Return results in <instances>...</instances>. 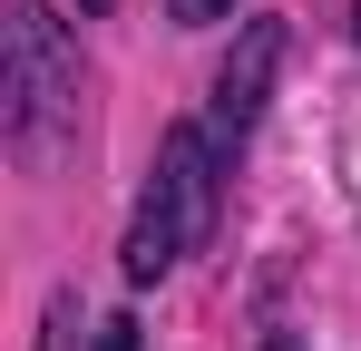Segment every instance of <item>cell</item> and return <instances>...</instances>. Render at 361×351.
I'll return each mask as SVG.
<instances>
[{"instance_id": "cell-5", "label": "cell", "mask_w": 361, "mask_h": 351, "mask_svg": "<svg viewBox=\"0 0 361 351\" xmlns=\"http://www.w3.org/2000/svg\"><path fill=\"white\" fill-rule=\"evenodd\" d=\"M88 351H147V322L118 312V322H98V342H88Z\"/></svg>"}, {"instance_id": "cell-6", "label": "cell", "mask_w": 361, "mask_h": 351, "mask_svg": "<svg viewBox=\"0 0 361 351\" xmlns=\"http://www.w3.org/2000/svg\"><path fill=\"white\" fill-rule=\"evenodd\" d=\"M264 351H302V332H274V342H264Z\"/></svg>"}, {"instance_id": "cell-3", "label": "cell", "mask_w": 361, "mask_h": 351, "mask_svg": "<svg viewBox=\"0 0 361 351\" xmlns=\"http://www.w3.org/2000/svg\"><path fill=\"white\" fill-rule=\"evenodd\" d=\"M283 49H293V30L283 20H244L225 68H215V88H205V127H215V147L244 156V137H254V117L274 98V78H283Z\"/></svg>"}, {"instance_id": "cell-7", "label": "cell", "mask_w": 361, "mask_h": 351, "mask_svg": "<svg viewBox=\"0 0 361 351\" xmlns=\"http://www.w3.org/2000/svg\"><path fill=\"white\" fill-rule=\"evenodd\" d=\"M78 10H88V20H98V10H118V0H78Z\"/></svg>"}, {"instance_id": "cell-2", "label": "cell", "mask_w": 361, "mask_h": 351, "mask_svg": "<svg viewBox=\"0 0 361 351\" xmlns=\"http://www.w3.org/2000/svg\"><path fill=\"white\" fill-rule=\"evenodd\" d=\"M78 137V39L49 0H10V147L20 166H59Z\"/></svg>"}, {"instance_id": "cell-4", "label": "cell", "mask_w": 361, "mask_h": 351, "mask_svg": "<svg viewBox=\"0 0 361 351\" xmlns=\"http://www.w3.org/2000/svg\"><path fill=\"white\" fill-rule=\"evenodd\" d=\"M244 0H166V20H176V30H215V20H235Z\"/></svg>"}, {"instance_id": "cell-1", "label": "cell", "mask_w": 361, "mask_h": 351, "mask_svg": "<svg viewBox=\"0 0 361 351\" xmlns=\"http://www.w3.org/2000/svg\"><path fill=\"white\" fill-rule=\"evenodd\" d=\"M225 176H235V156L215 147L205 117H176L157 137V166L137 185V215H127V244H118L127 283H166L185 254H205V234L225 215Z\"/></svg>"}, {"instance_id": "cell-8", "label": "cell", "mask_w": 361, "mask_h": 351, "mask_svg": "<svg viewBox=\"0 0 361 351\" xmlns=\"http://www.w3.org/2000/svg\"><path fill=\"white\" fill-rule=\"evenodd\" d=\"M352 30H361V0H352Z\"/></svg>"}]
</instances>
